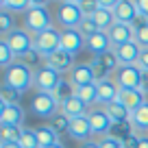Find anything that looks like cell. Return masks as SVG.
Masks as SVG:
<instances>
[{
  "label": "cell",
  "instance_id": "cell-1",
  "mask_svg": "<svg viewBox=\"0 0 148 148\" xmlns=\"http://www.w3.org/2000/svg\"><path fill=\"white\" fill-rule=\"evenodd\" d=\"M7 87L18 89L20 94L28 92V89L35 85V72L31 70V65L24 63V61H15L11 68L5 70V83Z\"/></svg>",
  "mask_w": 148,
  "mask_h": 148
},
{
  "label": "cell",
  "instance_id": "cell-2",
  "mask_svg": "<svg viewBox=\"0 0 148 148\" xmlns=\"http://www.w3.org/2000/svg\"><path fill=\"white\" fill-rule=\"evenodd\" d=\"M24 28L33 35H39V33L52 28L50 22V13H48V5L46 2H31V9L24 13Z\"/></svg>",
  "mask_w": 148,
  "mask_h": 148
},
{
  "label": "cell",
  "instance_id": "cell-3",
  "mask_svg": "<svg viewBox=\"0 0 148 148\" xmlns=\"http://www.w3.org/2000/svg\"><path fill=\"white\" fill-rule=\"evenodd\" d=\"M57 20L63 26V31H70V28H81L85 20L83 7H81L79 0H63L57 7Z\"/></svg>",
  "mask_w": 148,
  "mask_h": 148
},
{
  "label": "cell",
  "instance_id": "cell-4",
  "mask_svg": "<svg viewBox=\"0 0 148 148\" xmlns=\"http://www.w3.org/2000/svg\"><path fill=\"white\" fill-rule=\"evenodd\" d=\"M57 50H61V31L48 28V31L35 35V52L39 57H44V61L48 57H52Z\"/></svg>",
  "mask_w": 148,
  "mask_h": 148
},
{
  "label": "cell",
  "instance_id": "cell-5",
  "mask_svg": "<svg viewBox=\"0 0 148 148\" xmlns=\"http://www.w3.org/2000/svg\"><path fill=\"white\" fill-rule=\"evenodd\" d=\"M5 39L9 42L11 50L15 52V57H18V59H24L28 52L35 50V35H33V33H28L26 28H15V31L9 33Z\"/></svg>",
  "mask_w": 148,
  "mask_h": 148
},
{
  "label": "cell",
  "instance_id": "cell-6",
  "mask_svg": "<svg viewBox=\"0 0 148 148\" xmlns=\"http://www.w3.org/2000/svg\"><path fill=\"white\" fill-rule=\"evenodd\" d=\"M31 111L37 118H55L57 111H61V102L55 98V94L37 92L31 100Z\"/></svg>",
  "mask_w": 148,
  "mask_h": 148
},
{
  "label": "cell",
  "instance_id": "cell-7",
  "mask_svg": "<svg viewBox=\"0 0 148 148\" xmlns=\"http://www.w3.org/2000/svg\"><path fill=\"white\" fill-rule=\"evenodd\" d=\"M142 76H144V70L139 65H120L113 81L120 85V89H139L142 87Z\"/></svg>",
  "mask_w": 148,
  "mask_h": 148
},
{
  "label": "cell",
  "instance_id": "cell-8",
  "mask_svg": "<svg viewBox=\"0 0 148 148\" xmlns=\"http://www.w3.org/2000/svg\"><path fill=\"white\" fill-rule=\"evenodd\" d=\"M61 74L55 72V70L42 65L39 70H35V89L44 94H55V89L61 85Z\"/></svg>",
  "mask_w": 148,
  "mask_h": 148
},
{
  "label": "cell",
  "instance_id": "cell-9",
  "mask_svg": "<svg viewBox=\"0 0 148 148\" xmlns=\"http://www.w3.org/2000/svg\"><path fill=\"white\" fill-rule=\"evenodd\" d=\"M87 44V37L81 33V28H70V31H61V48L70 55L81 52Z\"/></svg>",
  "mask_w": 148,
  "mask_h": 148
},
{
  "label": "cell",
  "instance_id": "cell-10",
  "mask_svg": "<svg viewBox=\"0 0 148 148\" xmlns=\"http://www.w3.org/2000/svg\"><path fill=\"white\" fill-rule=\"evenodd\" d=\"M109 39H111L113 50H118V48L135 42V26H133V24H118L116 22L113 28L109 31Z\"/></svg>",
  "mask_w": 148,
  "mask_h": 148
},
{
  "label": "cell",
  "instance_id": "cell-11",
  "mask_svg": "<svg viewBox=\"0 0 148 148\" xmlns=\"http://www.w3.org/2000/svg\"><path fill=\"white\" fill-rule=\"evenodd\" d=\"M87 120H89V126H92V133L94 135H107L111 133V126H113V120L109 118L105 109H98V111H89L87 113Z\"/></svg>",
  "mask_w": 148,
  "mask_h": 148
},
{
  "label": "cell",
  "instance_id": "cell-12",
  "mask_svg": "<svg viewBox=\"0 0 148 148\" xmlns=\"http://www.w3.org/2000/svg\"><path fill=\"white\" fill-rule=\"evenodd\" d=\"M24 109L20 105H2L0 102V126H22Z\"/></svg>",
  "mask_w": 148,
  "mask_h": 148
},
{
  "label": "cell",
  "instance_id": "cell-13",
  "mask_svg": "<svg viewBox=\"0 0 148 148\" xmlns=\"http://www.w3.org/2000/svg\"><path fill=\"white\" fill-rule=\"evenodd\" d=\"M44 65L55 70V72H59V74H63V72H72V68L76 63H74V55H70V52H65L63 48H61V50H57L52 57H48Z\"/></svg>",
  "mask_w": 148,
  "mask_h": 148
},
{
  "label": "cell",
  "instance_id": "cell-14",
  "mask_svg": "<svg viewBox=\"0 0 148 148\" xmlns=\"http://www.w3.org/2000/svg\"><path fill=\"white\" fill-rule=\"evenodd\" d=\"M113 15H116L118 24H133L137 22V9H135V2L131 0H118L116 9H113Z\"/></svg>",
  "mask_w": 148,
  "mask_h": 148
},
{
  "label": "cell",
  "instance_id": "cell-15",
  "mask_svg": "<svg viewBox=\"0 0 148 148\" xmlns=\"http://www.w3.org/2000/svg\"><path fill=\"white\" fill-rule=\"evenodd\" d=\"M70 83L74 87H81V85H89V83H96L94 79V70H92V63H76L70 72Z\"/></svg>",
  "mask_w": 148,
  "mask_h": 148
},
{
  "label": "cell",
  "instance_id": "cell-16",
  "mask_svg": "<svg viewBox=\"0 0 148 148\" xmlns=\"http://www.w3.org/2000/svg\"><path fill=\"white\" fill-rule=\"evenodd\" d=\"M85 46H87V50L92 52L94 57H100V55H105V52L113 50L109 33H102V31H98V33H94L92 37H87V44H85Z\"/></svg>",
  "mask_w": 148,
  "mask_h": 148
},
{
  "label": "cell",
  "instance_id": "cell-17",
  "mask_svg": "<svg viewBox=\"0 0 148 148\" xmlns=\"http://www.w3.org/2000/svg\"><path fill=\"white\" fill-rule=\"evenodd\" d=\"M118 100L131 111V116H133L144 102H148L146 100V94H144L142 89H120V98H118Z\"/></svg>",
  "mask_w": 148,
  "mask_h": 148
},
{
  "label": "cell",
  "instance_id": "cell-18",
  "mask_svg": "<svg viewBox=\"0 0 148 148\" xmlns=\"http://www.w3.org/2000/svg\"><path fill=\"white\" fill-rule=\"evenodd\" d=\"M118 98H120V85H118L113 79L98 83V102H100L102 107L111 105V102L118 100Z\"/></svg>",
  "mask_w": 148,
  "mask_h": 148
},
{
  "label": "cell",
  "instance_id": "cell-19",
  "mask_svg": "<svg viewBox=\"0 0 148 148\" xmlns=\"http://www.w3.org/2000/svg\"><path fill=\"white\" fill-rule=\"evenodd\" d=\"M89 135H94V133H92V126H89L87 116L70 120V137H74V139H79V142H83V144H85Z\"/></svg>",
  "mask_w": 148,
  "mask_h": 148
},
{
  "label": "cell",
  "instance_id": "cell-20",
  "mask_svg": "<svg viewBox=\"0 0 148 148\" xmlns=\"http://www.w3.org/2000/svg\"><path fill=\"white\" fill-rule=\"evenodd\" d=\"M118 59H120V65H137L139 55H142V46L137 42H131L126 46L118 48Z\"/></svg>",
  "mask_w": 148,
  "mask_h": 148
},
{
  "label": "cell",
  "instance_id": "cell-21",
  "mask_svg": "<svg viewBox=\"0 0 148 148\" xmlns=\"http://www.w3.org/2000/svg\"><path fill=\"white\" fill-rule=\"evenodd\" d=\"M61 113H63L65 118H70V120H74V118H83V116H87V105H85L81 98L72 96L70 100H65L63 105H61Z\"/></svg>",
  "mask_w": 148,
  "mask_h": 148
},
{
  "label": "cell",
  "instance_id": "cell-22",
  "mask_svg": "<svg viewBox=\"0 0 148 148\" xmlns=\"http://www.w3.org/2000/svg\"><path fill=\"white\" fill-rule=\"evenodd\" d=\"M102 109L109 113V118H111L113 122H131V111L126 109V107L122 105L120 100H113L111 105L102 107Z\"/></svg>",
  "mask_w": 148,
  "mask_h": 148
},
{
  "label": "cell",
  "instance_id": "cell-23",
  "mask_svg": "<svg viewBox=\"0 0 148 148\" xmlns=\"http://www.w3.org/2000/svg\"><path fill=\"white\" fill-rule=\"evenodd\" d=\"M35 135H37V142H39V148H48V146H55V144H59V135L52 131L50 124H46V126H37V129H35Z\"/></svg>",
  "mask_w": 148,
  "mask_h": 148
},
{
  "label": "cell",
  "instance_id": "cell-24",
  "mask_svg": "<svg viewBox=\"0 0 148 148\" xmlns=\"http://www.w3.org/2000/svg\"><path fill=\"white\" fill-rule=\"evenodd\" d=\"M76 98H81L87 107L96 105V102H98V83H89V85H81V87H76Z\"/></svg>",
  "mask_w": 148,
  "mask_h": 148
},
{
  "label": "cell",
  "instance_id": "cell-25",
  "mask_svg": "<svg viewBox=\"0 0 148 148\" xmlns=\"http://www.w3.org/2000/svg\"><path fill=\"white\" fill-rule=\"evenodd\" d=\"M131 124L139 133H148V102H144L133 116H131Z\"/></svg>",
  "mask_w": 148,
  "mask_h": 148
},
{
  "label": "cell",
  "instance_id": "cell-26",
  "mask_svg": "<svg viewBox=\"0 0 148 148\" xmlns=\"http://www.w3.org/2000/svg\"><path fill=\"white\" fill-rule=\"evenodd\" d=\"M22 133V126H0V144H20Z\"/></svg>",
  "mask_w": 148,
  "mask_h": 148
},
{
  "label": "cell",
  "instance_id": "cell-27",
  "mask_svg": "<svg viewBox=\"0 0 148 148\" xmlns=\"http://www.w3.org/2000/svg\"><path fill=\"white\" fill-rule=\"evenodd\" d=\"M109 135H111V137H116V139H120V142H124L126 137L135 135V126L131 124V122H113Z\"/></svg>",
  "mask_w": 148,
  "mask_h": 148
},
{
  "label": "cell",
  "instance_id": "cell-28",
  "mask_svg": "<svg viewBox=\"0 0 148 148\" xmlns=\"http://www.w3.org/2000/svg\"><path fill=\"white\" fill-rule=\"evenodd\" d=\"M15 61H18V57H15V52L11 50V46H9V42H7L5 37H2V39H0V65H2V68H11V65L15 63Z\"/></svg>",
  "mask_w": 148,
  "mask_h": 148
},
{
  "label": "cell",
  "instance_id": "cell-29",
  "mask_svg": "<svg viewBox=\"0 0 148 148\" xmlns=\"http://www.w3.org/2000/svg\"><path fill=\"white\" fill-rule=\"evenodd\" d=\"M72 96H76V87H74L70 81H61V85L55 89V98L61 102V105H63V102L70 100Z\"/></svg>",
  "mask_w": 148,
  "mask_h": 148
},
{
  "label": "cell",
  "instance_id": "cell-30",
  "mask_svg": "<svg viewBox=\"0 0 148 148\" xmlns=\"http://www.w3.org/2000/svg\"><path fill=\"white\" fill-rule=\"evenodd\" d=\"M15 31V20H13V13L11 11H5L0 9V33H2V37H7L9 33Z\"/></svg>",
  "mask_w": 148,
  "mask_h": 148
},
{
  "label": "cell",
  "instance_id": "cell-31",
  "mask_svg": "<svg viewBox=\"0 0 148 148\" xmlns=\"http://www.w3.org/2000/svg\"><path fill=\"white\" fill-rule=\"evenodd\" d=\"M20 98H22V94L18 89L2 85V89H0V102L2 105H20Z\"/></svg>",
  "mask_w": 148,
  "mask_h": 148
},
{
  "label": "cell",
  "instance_id": "cell-32",
  "mask_svg": "<svg viewBox=\"0 0 148 148\" xmlns=\"http://www.w3.org/2000/svg\"><path fill=\"white\" fill-rule=\"evenodd\" d=\"M50 126L57 135L61 133H70V118H65L63 113H57L55 118H50Z\"/></svg>",
  "mask_w": 148,
  "mask_h": 148
},
{
  "label": "cell",
  "instance_id": "cell-33",
  "mask_svg": "<svg viewBox=\"0 0 148 148\" xmlns=\"http://www.w3.org/2000/svg\"><path fill=\"white\" fill-rule=\"evenodd\" d=\"M0 9H5V11H11V13H13V11H24V13H26L28 9H31V2H26V0H2V2H0Z\"/></svg>",
  "mask_w": 148,
  "mask_h": 148
},
{
  "label": "cell",
  "instance_id": "cell-34",
  "mask_svg": "<svg viewBox=\"0 0 148 148\" xmlns=\"http://www.w3.org/2000/svg\"><path fill=\"white\" fill-rule=\"evenodd\" d=\"M98 59H100V61H102V63H105V65H107V68H109L113 74H116L118 70H120V59H118V52H116V50L105 52V55H100Z\"/></svg>",
  "mask_w": 148,
  "mask_h": 148
},
{
  "label": "cell",
  "instance_id": "cell-35",
  "mask_svg": "<svg viewBox=\"0 0 148 148\" xmlns=\"http://www.w3.org/2000/svg\"><path fill=\"white\" fill-rule=\"evenodd\" d=\"M20 146L22 148H39V142H37L35 129H24L22 137H20Z\"/></svg>",
  "mask_w": 148,
  "mask_h": 148
},
{
  "label": "cell",
  "instance_id": "cell-36",
  "mask_svg": "<svg viewBox=\"0 0 148 148\" xmlns=\"http://www.w3.org/2000/svg\"><path fill=\"white\" fill-rule=\"evenodd\" d=\"M135 42L142 48H148V22L146 24H135Z\"/></svg>",
  "mask_w": 148,
  "mask_h": 148
},
{
  "label": "cell",
  "instance_id": "cell-37",
  "mask_svg": "<svg viewBox=\"0 0 148 148\" xmlns=\"http://www.w3.org/2000/svg\"><path fill=\"white\" fill-rule=\"evenodd\" d=\"M81 33H83L85 37H92L94 33H98V26L94 24L92 18H85V20H83V24H81Z\"/></svg>",
  "mask_w": 148,
  "mask_h": 148
},
{
  "label": "cell",
  "instance_id": "cell-38",
  "mask_svg": "<svg viewBox=\"0 0 148 148\" xmlns=\"http://www.w3.org/2000/svg\"><path fill=\"white\" fill-rule=\"evenodd\" d=\"M98 146L100 148H122V142L116 139V137H111V135H107V137H102L98 142Z\"/></svg>",
  "mask_w": 148,
  "mask_h": 148
},
{
  "label": "cell",
  "instance_id": "cell-39",
  "mask_svg": "<svg viewBox=\"0 0 148 148\" xmlns=\"http://www.w3.org/2000/svg\"><path fill=\"white\" fill-rule=\"evenodd\" d=\"M139 139H142V135H139V133L131 135V137H126L124 142H122V148H139Z\"/></svg>",
  "mask_w": 148,
  "mask_h": 148
},
{
  "label": "cell",
  "instance_id": "cell-40",
  "mask_svg": "<svg viewBox=\"0 0 148 148\" xmlns=\"http://www.w3.org/2000/svg\"><path fill=\"white\" fill-rule=\"evenodd\" d=\"M137 65H139L142 70H148V48H142V55H139Z\"/></svg>",
  "mask_w": 148,
  "mask_h": 148
},
{
  "label": "cell",
  "instance_id": "cell-41",
  "mask_svg": "<svg viewBox=\"0 0 148 148\" xmlns=\"http://www.w3.org/2000/svg\"><path fill=\"white\" fill-rule=\"evenodd\" d=\"M135 7H137L139 13H144V15L148 18V0H137V2H135Z\"/></svg>",
  "mask_w": 148,
  "mask_h": 148
},
{
  "label": "cell",
  "instance_id": "cell-42",
  "mask_svg": "<svg viewBox=\"0 0 148 148\" xmlns=\"http://www.w3.org/2000/svg\"><path fill=\"white\" fill-rule=\"evenodd\" d=\"M142 89L144 94H148V70H144V76H142Z\"/></svg>",
  "mask_w": 148,
  "mask_h": 148
},
{
  "label": "cell",
  "instance_id": "cell-43",
  "mask_svg": "<svg viewBox=\"0 0 148 148\" xmlns=\"http://www.w3.org/2000/svg\"><path fill=\"white\" fill-rule=\"evenodd\" d=\"M139 148H148V135H142V139H139Z\"/></svg>",
  "mask_w": 148,
  "mask_h": 148
},
{
  "label": "cell",
  "instance_id": "cell-44",
  "mask_svg": "<svg viewBox=\"0 0 148 148\" xmlns=\"http://www.w3.org/2000/svg\"><path fill=\"white\" fill-rule=\"evenodd\" d=\"M81 148H100L96 142H85V144H81Z\"/></svg>",
  "mask_w": 148,
  "mask_h": 148
},
{
  "label": "cell",
  "instance_id": "cell-45",
  "mask_svg": "<svg viewBox=\"0 0 148 148\" xmlns=\"http://www.w3.org/2000/svg\"><path fill=\"white\" fill-rule=\"evenodd\" d=\"M0 148H22L20 144H0Z\"/></svg>",
  "mask_w": 148,
  "mask_h": 148
},
{
  "label": "cell",
  "instance_id": "cell-46",
  "mask_svg": "<svg viewBox=\"0 0 148 148\" xmlns=\"http://www.w3.org/2000/svg\"><path fill=\"white\" fill-rule=\"evenodd\" d=\"M48 148H65V146H63V144L59 142V144H55V146H48Z\"/></svg>",
  "mask_w": 148,
  "mask_h": 148
}]
</instances>
